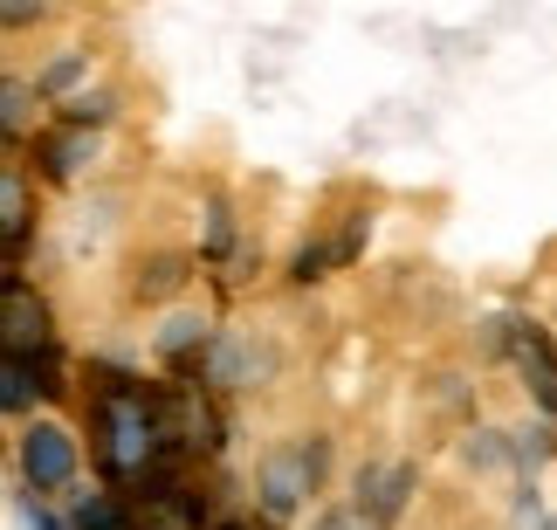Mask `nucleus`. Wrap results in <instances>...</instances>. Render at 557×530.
<instances>
[{
	"instance_id": "obj_1",
	"label": "nucleus",
	"mask_w": 557,
	"mask_h": 530,
	"mask_svg": "<svg viewBox=\"0 0 557 530\" xmlns=\"http://www.w3.org/2000/svg\"><path fill=\"white\" fill-rule=\"evenodd\" d=\"M97 441H103V469L111 476H145L159 455L165 434V407L145 386H132V379H111V386L97 393Z\"/></svg>"
},
{
	"instance_id": "obj_2",
	"label": "nucleus",
	"mask_w": 557,
	"mask_h": 530,
	"mask_svg": "<svg viewBox=\"0 0 557 530\" xmlns=\"http://www.w3.org/2000/svg\"><path fill=\"white\" fill-rule=\"evenodd\" d=\"M317 476H324V441H289L283 455L262 461V510L269 517H289L296 503L317 490Z\"/></svg>"
},
{
	"instance_id": "obj_3",
	"label": "nucleus",
	"mask_w": 557,
	"mask_h": 530,
	"mask_svg": "<svg viewBox=\"0 0 557 530\" xmlns=\"http://www.w3.org/2000/svg\"><path fill=\"white\" fill-rule=\"evenodd\" d=\"M21 476H28L35 490H62V482L76 476V441L62 428H49V420L28 428V434H21Z\"/></svg>"
},
{
	"instance_id": "obj_4",
	"label": "nucleus",
	"mask_w": 557,
	"mask_h": 530,
	"mask_svg": "<svg viewBox=\"0 0 557 530\" xmlns=\"http://www.w3.org/2000/svg\"><path fill=\"white\" fill-rule=\"evenodd\" d=\"M406 490H413V469L358 476V496H372V503H366V517H372V523H393V517H399V503H406Z\"/></svg>"
},
{
	"instance_id": "obj_5",
	"label": "nucleus",
	"mask_w": 557,
	"mask_h": 530,
	"mask_svg": "<svg viewBox=\"0 0 557 530\" xmlns=\"http://www.w3.org/2000/svg\"><path fill=\"white\" fill-rule=\"evenodd\" d=\"M193 337H207V324H193V317H180V324H173V331H165V352H186V345H193Z\"/></svg>"
},
{
	"instance_id": "obj_6",
	"label": "nucleus",
	"mask_w": 557,
	"mask_h": 530,
	"mask_svg": "<svg viewBox=\"0 0 557 530\" xmlns=\"http://www.w3.org/2000/svg\"><path fill=\"white\" fill-rule=\"evenodd\" d=\"M21 227H28V221H21V180L8 173V242H21Z\"/></svg>"
}]
</instances>
